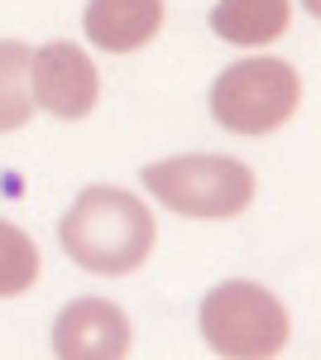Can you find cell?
Here are the masks:
<instances>
[{
	"label": "cell",
	"instance_id": "1",
	"mask_svg": "<svg viewBox=\"0 0 321 360\" xmlns=\"http://www.w3.org/2000/svg\"><path fill=\"white\" fill-rule=\"evenodd\" d=\"M154 217L125 188H86L58 226L63 255L91 274H134L154 250Z\"/></svg>",
	"mask_w": 321,
	"mask_h": 360
},
{
	"label": "cell",
	"instance_id": "2",
	"mask_svg": "<svg viewBox=\"0 0 321 360\" xmlns=\"http://www.w3.org/2000/svg\"><path fill=\"white\" fill-rule=\"evenodd\" d=\"M197 322H202V341L216 356H230V360H268L288 346L283 303L249 278H230V283L211 288L202 298Z\"/></svg>",
	"mask_w": 321,
	"mask_h": 360
},
{
	"label": "cell",
	"instance_id": "3",
	"mask_svg": "<svg viewBox=\"0 0 321 360\" xmlns=\"http://www.w3.org/2000/svg\"><path fill=\"white\" fill-rule=\"evenodd\" d=\"M144 188L183 217L221 221V217H235L249 207L254 173L225 154H183V159L144 164Z\"/></svg>",
	"mask_w": 321,
	"mask_h": 360
},
{
	"label": "cell",
	"instance_id": "4",
	"mask_svg": "<svg viewBox=\"0 0 321 360\" xmlns=\"http://www.w3.org/2000/svg\"><path fill=\"white\" fill-rule=\"evenodd\" d=\"M302 101V77L283 58H244L225 68L211 86V115L235 135L278 130Z\"/></svg>",
	"mask_w": 321,
	"mask_h": 360
},
{
	"label": "cell",
	"instance_id": "5",
	"mask_svg": "<svg viewBox=\"0 0 321 360\" xmlns=\"http://www.w3.org/2000/svg\"><path fill=\"white\" fill-rule=\"evenodd\" d=\"M29 91L48 115L81 120V115H91L96 96H101V77H96V63L77 44L58 39V44H44L29 58Z\"/></svg>",
	"mask_w": 321,
	"mask_h": 360
},
{
	"label": "cell",
	"instance_id": "6",
	"mask_svg": "<svg viewBox=\"0 0 321 360\" xmlns=\"http://www.w3.org/2000/svg\"><path fill=\"white\" fill-rule=\"evenodd\" d=\"M130 351V322L106 298H77L53 322L58 360H120Z\"/></svg>",
	"mask_w": 321,
	"mask_h": 360
},
{
	"label": "cell",
	"instance_id": "7",
	"mask_svg": "<svg viewBox=\"0 0 321 360\" xmlns=\"http://www.w3.org/2000/svg\"><path fill=\"white\" fill-rule=\"evenodd\" d=\"M81 29L106 53H134L163 29V0H91Z\"/></svg>",
	"mask_w": 321,
	"mask_h": 360
},
{
	"label": "cell",
	"instance_id": "8",
	"mask_svg": "<svg viewBox=\"0 0 321 360\" xmlns=\"http://www.w3.org/2000/svg\"><path fill=\"white\" fill-rule=\"evenodd\" d=\"M293 20V0H216L211 29L225 44H268Z\"/></svg>",
	"mask_w": 321,
	"mask_h": 360
},
{
	"label": "cell",
	"instance_id": "9",
	"mask_svg": "<svg viewBox=\"0 0 321 360\" xmlns=\"http://www.w3.org/2000/svg\"><path fill=\"white\" fill-rule=\"evenodd\" d=\"M29 44L0 39V135L20 130L34 115V91H29Z\"/></svg>",
	"mask_w": 321,
	"mask_h": 360
},
{
	"label": "cell",
	"instance_id": "10",
	"mask_svg": "<svg viewBox=\"0 0 321 360\" xmlns=\"http://www.w3.org/2000/svg\"><path fill=\"white\" fill-rule=\"evenodd\" d=\"M39 283V250L20 226L0 221V298H20Z\"/></svg>",
	"mask_w": 321,
	"mask_h": 360
}]
</instances>
